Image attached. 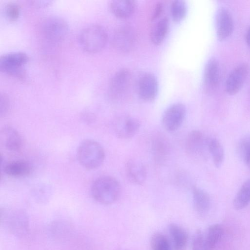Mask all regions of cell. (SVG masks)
Segmentation results:
<instances>
[{
	"label": "cell",
	"mask_w": 250,
	"mask_h": 250,
	"mask_svg": "<svg viewBox=\"0 0 250 250\" xmlns=\"http://www.w3.org/2000/svg\"><path fill=\"white\" fill-rule=\"evenodd\" d=\"M152 154L155 161L164 162L170 152V145L167 139L161 135L154 137L151 144Z\"/></svg>",
	"instance_id": "obj_23"
},
{
	"label": "cell",
	"mask_w": 250,
	"mask_h": 250,
	"mask_svg": "<svg viewBox=\"0 0 250 250\" xmlns=\"http://www.w3.org/2000/svg\"><path fill=\"white\" fill-rule=\"evenodd\" d=\"M121 185L119 181L110 176H102L96 178L91 187L93 198L103 205H111L119 198Z\"/></svg>",
	"instance_id": "obj_1"
},
{
	"label": "cell",
	"mask_w": 250,
	"mask_h": 250,
	"mask_svg": "<svg viewBox=\"0 0 250 250\" xmlns=\"http://www.w3.org/2000/svg\"><path fill=\"white\" fill-rule=\"evenodd\" d=\"M191 193L195 210L201 214L206 213L211 206V199L208 192L200 188L193 187Z\"/></svg>",
	"instance_id": "obj_21"
},
{
	"label": "cell",
	"mask_w": 250,
	"mask_h": 250,
	"mask_svg": "<svg viewBox=\"0 0 250 250\" xmlns=\"http://www.w3.org/2000/svg\"><path fill=\"white\" fill-rule=\"evenodd\" d=\"M170 15L175 22L183 20L187 13V6L186 2L182 0H175L170 5Z\"/></svg>",
	"instance_id": "obj_27"
},
{
	"label": "cell",
	"mask_w": 250,
	"mask_h": 250,
	"mask_svg": "<svg viewBox=\"0 0 250 250\" xmlns=\"http://www.w3.org/2000/svg\"><path fill=\"white\" fill-rule=\"evenodd\" d=\"M151 250H171L168 239L163 233L156 232L152 235L150 239Z\"/></svg>",
	"instance_id": "obj_28"
},
{
	"label": "cell",
	"mask_w": 250,
	"mask_h": 250,
	"mask_svg": "<svg viewBox=\"0 0 250 250\" xmlns=\"http://www.w3.org/2000/svg\"><path fill=\"white\" fill-rule=\"evenodd\" d=\"M109 7L115 17L125 19L133 14L136 8V2L133 0H114L110 1Z\"/></svg>",
	"instance_id": "obj_19"
},
{
	"label": "cell",
	"mask_w": 250,
	"mask_h": 250,
	"mask_svg": "<svg viewBox=\"0 0 250 250\" xmlns=\"http://www.w3.org/2000/svg\"><path fill=\"white\" fill-rule=\"evenodd\" d=\"M250 72V66L247 63L236 66L229 74L225 83V89L230 95L237 93L243 86Z\"/></svg>",
	"instance_id": "obj_14"
},
{
	"label": "cell",
	"mask_w": 250,
	"mask_h": 250,
	"mask_svg": "<svg viewBox=\"0 0 250 250\" xmlns=\"http://www.w3.org/2000/svg\"><path fill=\"white\" fill-rule=\"evenodd\" d=\"M250 203V179L246 180L236 193L233 206L237 210L245 208Z\"/></svg>",
	"instance_id": "obj_25"
},
{
	"label": "cell",
	"mask_w": 250,
	"mask_h": 250,
	"mask_svg": "<svg viewBox=\"0 0 250 250\" xmlns=\"http://www.w3.org/2000/svg\"><path fill=\"white\" fill-rule=\"evenodd\" d=\"M77 156L79 162L83 167L87 169H95L103 163L105 159V152L98 142L87 139L80 144Z\"/></svg>",
	"instance_id": "obj_3"
},
{
	"label": "cell",
	"mask_w": 250,
	"mask_h": 250,
	"mask_svg": "<svg viewBox=\"0 0 250 250\" xmlns=\"http://www.w3.org/2000/svg\"><path fill=\"white\" fill-rule=\"evenodd\" d=\"M221 67L218 61L210 59L206 63L203 75V88L206 93L211 94L215 91L221 80Z\"/></svg>",
	"instance_id": "obj_12"
},
{
	"label": "cell",
	"mask_w": 250,
	"mask_h": 250,
	"mask_svg": "<svg viewBox=\"0 0 250 250\" xmlns=\"http://www.w3.org/2000/svg\"><path fill=\"white\" fill-rule=\"evenodd\" d=\"M20 11L19 5L14 2L7 3L4 7L5 15L8 20L11 21H15L18 19Z\"/></svg>",
	"instance_id": "obj_30"
},
{
	"label": "cell",
	"mask_w": 250,
	"mask_h": 250,
	"mask_svg": "<svg viewBox=\"0 0 250 250\" xmlns=\"http://www.w3.org/2000/svg\"><path fill=\"white\" fill-rule=\"evenodd\" d=\"M1 227L9 233L18 237L25 236L29 231V220L23 210L15 208L0 209Z\"/></svg>",
	"instance_id": "obj_2"
},
{
	"label": "cell",
	"mask_w": 250,
	"mask_h": 250,
	"mask_svg": "<svg viewBox=\"0 0 250 250\" xmlns=\"http://www.w3.org/2000/svg\"><path fill=\"white\" fill-rule=\"evenodd\" d=\"M224 229L219 224L210 226L205 231L198 230L192 241V250H213L222 239Z\"/></svg>",
	"instance_id": "obj_6"
},
{
	"label": "cell",
	"mask_w": 250,
	"mask_h": 250,
	"mask_svg": "<svg viewBox=\"0 0 250 250\" xmlns=\"http://www.w3.org/2000/svg\"><path fill=\"white\" fill-rule=\"evenodd\" d=\"M208 149L210 154L214 166L219 168L225 158L224 148L220 141L215 138L208 140Z\"/></svg>",
	"instance_id": "obj_26"
},
{
	"label": "cell",
	"mask_w": 250,
	"mask_h": 250,
	"mask_svg": "<svg viewBox=\"0 0 250 250\" xmlns=\"http://www.w3.org/2000/svg\"><path fill=\"white\" fill-rule=\"evenodd\" d=\"M137 94L145 102H151L156 97L158 83L156 76L150 72H145L139 78L137 83Z\"/></svg>",
	"instance_id": "obj_11"
},
{
	"label": "cell",
	"mask_w": 250,
	"mask_h": 250,
	"mask_svg": "<svg viewBox=\"0 0 250 250\" xmlns=\"http://www.w3.org/2000/svg\"><path fill=\"white\" fill-rule=\"evenodd\" d=\"M216 20L217 38L220 41H224L229 38L233 32V17L227 8L221 7L218 10Z\"/></svg>",
	"instance_id": "obj_15"
},
{
	"label": "cell",
	"mask_w": 250,
	"mask_h": 250,
	"mask_svg": "<svg viewBox=\"0 0 250 250\" xmlns=\"http://www.w3.org/2000/svg\"><path fill=\"white\" fill-rule=\"evenodd\" d=\"M140 121L130 116H122L117 118L113 123L114 132L121 139H128L134 137L139 131Z\"/></svg>",
	"instance_id": "obj_13"
},
{
	"label": "cell",
	"mask_w": 250,
	"mask_h": 250,
	"mask_svg": "<svg viewBox=\"0 0 250 250\" xmlns=\"http://www.w3.org/2000/svg\"><path fill=\"white\" fill-rule=\"evenodd\" d=\"M27 54L21 51L11 52L0 58V70L14 77L22 79L24 76L23 67L28 61Z\"/></svg>",
	"instance_id": "obj_7"
},
{
	"label": "cell",
	"mask_w": 250,
	"mask_h": 250,
	"mask_svg": "<svg viewBox=\"0 0 250 250\" xmlns=\"http://www.w3.org/2000/svg\"><path fill=\"white\" fill-rule=\"evenodd\" d=\"M246 42L250 48V25L249 26L246 33Z\"/></svg>",
	"instance_id": "obj_33"
},
{
	"label": "cell",
	"mask_w": 250,
	"mask_h": 250,
	"mask_svg": "<svg viewBox=\"0 0 250 250\" xmlns=\"http://www.w3.org/2000/svg\"><path fill=\"white\" fill-rule=\"evenodd\" d=\"M132 82V75L127 68L118 70L109 82L108 93L113 100H119L124 98L129 91Z\"/></svg>",
	"instance_id": "obj_8"
},
{
	"label": "cell",
	"mask_w": 250,
	"mask_h": 250,
	"mask_svg": "<svg viewBox=\"0 0 250 250\" xmlns=\"http://www.w3.org/2000/svg\"><path fill=\"white\" fill-rule=\"evenodd\" d=\"M164 10V6L163 3L161 2L156 3L151 15L150 20L151 21H156L161 18Z\"/></svg>",
	"instance_id": "obj_32"
},
{
	"label": "cell",
	"mask_w": 250,
	"mask_h": 250,
	"mask_svg": "<svg viewBox=\"0 0 250 250\" xmlns=\"http://www.w3.org/2000/svg\"><path fill=\"white\" fill-rule=\"evenodd\" d=\"M39 29L42 36L52 43L63 40L69 31V26L66 21L55 16L43 19L40 23Z\"/></svg>",
	"instance_id": "obj_5"
},
{
	"label": "cell",
	"mask_w": 250,
	"mask_h": 250,
	"mask_svg": "<svg viewBox=\"0 0 250 250\" xmlns=\"http://www.w3.org/2000/svg\"><path fill=\"white\" fill-rule=\"evenodd\" d=\"M4 172L13 177H23L29 175L33 171V167L25 160H15L6 163L3 167Z\"/></svg>",
	"instance_id": "obj_20"
},
{
	"label": "cell",
	"mask_w": 250,
	"mask_h": 250,
	"mask_svg": "<svg viewBox=\"0 0 250 250\" xmlns=\"http://www.w3.org/2000/svg\"><path fill=\"white\" fill-rule=\"evenodd\" d=\"M125 171L126 177L132 184L141 185L146 181V170L144 165L136 159H129L125 164Z\"/></svg>",
	"instance_id": "obj_18"
},
{
	"label": "cell",
	"mask_w": 250,
	"mask_h": 250,
	"mask_svg": "<svg viewBox=\"0 0 250 250\" xmlns=\"http://www.w3.org/2000/svg\"><path fill=\"white\" fill-rule=\"evenodd\" d=\"M136 40V34L133 28L128 25H123L114 31L111 43L117 51L126 53L134 48Z\"/></svg>",
	"instance_id": "obj_9"
},
{
	"label": "cell",
	"mask_w": 250,
	"mask_h": 250,
	"mask_svg": "<svg viewBox=\"0 0 250 250\" xmlns=\"http://www.w3.org/2000/svg\"><path fill=\"white\" fill-rule=\"evenodd\" d=\"M169 22L167 16H163L155 21L151 28L149 38L155 45L161 44L164 41L168 31Z\"/></svg>",
	"instance_id": "obj_22"
},
{
	"label": "cell",
	"mask_w": 250,
	"mask_h": 250,
	"mask_svg": "<svg viewBox=\"0 0 250 250\" xmlns=\"http://www.w3.org/2000/svg\"><path fill=\"white\" fill-rule=\"evenodd\" d=\"M240 152L244 162L250 166V136H246L240 143Z\"/></svg>",
	"instance_id": "obj_29"
},
{
	"label": "cell",
	"mask_w": 250,
	"mask_h": 250,
	"mask_svg": "<svg viewBox=\"0 0 250 250\" xmlns=\"http://www.w3.org/2000/svg\"><path fill=\"white\" fill-rule=\"evenodd\" d=\"M208 140L201 131L198 130H192L186 139V151L192 156H201L205 149L208 148Z\"/></svg>",
	"instance_id": "obj_16"
},
{
	"label": "cell",
	"mask_w": 250,
	"mask_h": 250,
	"mask_svg": "<svg viewBox=\"0 0 250 250\" xmlns=\"http://www.w3.org/2000/svg\"><path fill=\"white\" fill-rule=\"evenodd\" d=\"M0 138L1 145L10 151H19L23 146L21 135L12 126L7 125L3 127L0 131Z\"/></svg>",
	"instance_id": "obj_17"
},
{
	"label": "cell",
	"mask_w": 250,
	"mask_h": 250,
	"mask_svg": "<svg viewBox=\"0 0 250 250\" xmlns=\"http://www.w3.org/2000/svg\"><path fill=\"white\" fill-rule=\"evenodd\" d=\"M10 108V100L8 95L5 93L0 94V115L1 117H5Z\"/></svg>",
	"instance_id": "obj_31"
},
{
	"label": "cell",
	"mask_w": 250,
	"mask_h": 250,
	"mask_svg": "<svg viewBox=\"0 0 250 250\" xmlns=\"http://www.w3.org/2000/svg\"><path fill=\"white\" fill-rule=\"evenodd\" d=\"M168 231L174 250H185L188 242V234L181 226L171 223L168 226Z\"/></svg>",
	"instance_id": "obj_24"
},
{
	"label": "cell",
	"mask_w": 250,
	"mask_h": 250,
	"mask_svg": "<svg viewBox=\"0 0 250 250\" xmlns=\"http://www.w3.org/2000/svg\"><path fill=\"white\" fill-rule=\"evenodd\" d=\"M108 35L105 29L98 24L89 25L80 32L79 42L81 47L89 53L102 50L106 45Z\"/></svg>",
	"instance_id": "obj_4"
},
{
	"label": "cell",
	"mask_w": 250,
	"mask_h": 250,
	"mask_svg": "<svg viewBox=\"0 0 250 250\" xmlns=\"http://www.w3.org/2000/svg\"><path fill=\"white\" fill-rule=\"evenodd\" d=\"M186 111V106L180 103H175L168 107L162 117L164 128L170 132L177 130L185 120Z\"/></svg>",
	"instance_id": "obj_10"
}]
</instances>
